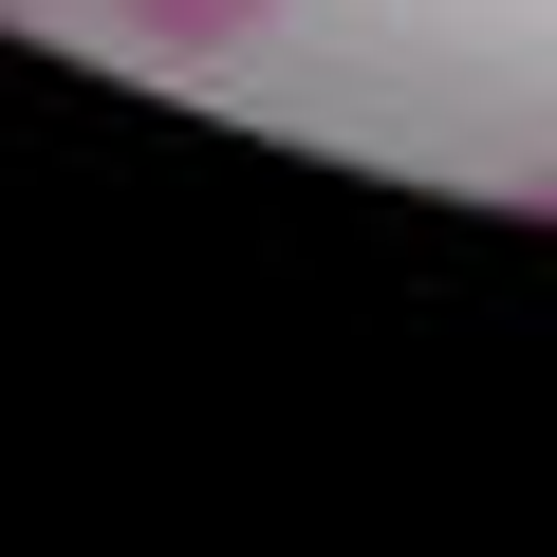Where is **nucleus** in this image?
<instances>
[{
  "instance_id": "1",
  "label": "nucleus",
  "mask_w": 557,
  "mask_h": 557,
  "mask_svg": "<svg viewBox=\"0 0 557 557\" xmlns=\"http://www.w3.org/2000/svg\"><path fill=\"white\" fill-rule=\"evenodd\" d=\"M260 20H278V0H112V38H131V57H242Z\"/></svg>"
}]
</instances>
